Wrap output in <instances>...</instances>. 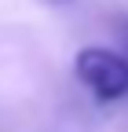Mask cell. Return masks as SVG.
Segmentation results:
<instances>
[{
    "label": "cell",
    "instance_id": "1",
    "mask_svg": "<svg viewBox=\"0 0 128 132\" xmlns=\"http://www.w3.org/2000/svg\"><path fill=\"white\" fill-rule=\"evenodd\" d=\"M73 70L99 103H117L128 95V59L110 48H84L73 59Z\"/></svg>",
    "mask_w": 128,
    "mask_h": 132
},
{
    "label": "cell",
    "instance_id": "2",
    "mask_svg": "<svg viewBox=\"0 0 128 132\" xmlns=\"http://www.w3.org/2000/svg\"><path fill=\"white\" fill-rule=\"evenodd\" d=\"M121 40H124V52H128V22L121 26ZM124 59H128V55H124Z\"/></svg>",
    "mask_w": 128,
    "mask_h": 132
},
{
    "label": "cell",
    "instance_id": "3",
    "mask_svg": "<svg viewBox=\"0 0 128 132\" xmlns=\"http://www.w3.org/2000/svg\"><path fill=\"white\" fill-rule=\"evenodd\" d=\"M51 4H66V0H51Z\"/></svg>",
    "mask_w": 128,
    "mask_h": 132
}]
</instances>
